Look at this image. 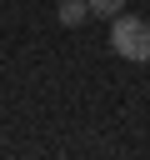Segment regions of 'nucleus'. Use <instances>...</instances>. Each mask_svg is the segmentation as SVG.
Wrapping results in <instances>:
<instances>
[{
	"label": "nucleus",
	"instance_id": "nucleus-2",
	"mask_svg": "<svg viewBox=\"0 0 150 160\" xmlns=\"http://www.w3.org/2000/svg\"><path fill=\"white\" fill-rule=\"evenodd\" d=\"M85 20H90V0H60V25L65 30H75Z\"/></svg>",
	"mask_w": 150,
	"mask_h": 160
},
{
	"label": "nucleus",
	"instance_id": "nucleus-1",
	"mask_svg": "<svg viewBox=\"0 0 150 160\" xmlns=\"http://www.w3.org/2000/svg\"><path fill=\"white\" fill-rule=\"evenodd\" d=\"M110 50L120 55V60H135V65H145L150 60V25L140 20V15H115V25H110Z\"/></svg>",
	"mask_w": 150,
	"mask_h": 160
},
{
	"label": "nucleus",
	"instance_id": "nucleus-3",
	"mask_svg": "<svg viewBox=\"0 0 150 160\" xmlns=\"http://www.w3.org/2000/svg\"><path fill=\"white\" fill-rule=\"evenodd\" d=\"M125 10V0H90V15H100V20H115Z\"/></svg>",
	"mask_w": 150,
	"mask_h": 160
}]
</instances>
